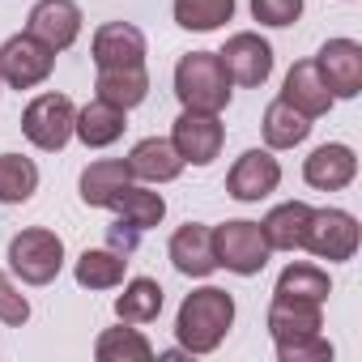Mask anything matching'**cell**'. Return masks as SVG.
<instances>
[{
  "instance_id": "1",
  "label": "cell",
  "mask_w": 362,
  "mask_h": 362,
  "mask_svg": "<svg viewBox=\"0 0 362 362\" xmlns=\"http://www.w3.org/2000/svg\"><path fill=\"white\" fill-rule=\"evenodd\" d=\"M235 324V298L218 286H201L179 303L175 315V337L188 354H214Z\"/></svg>"
},
{
  "instance_id": "2",
  "label": "cell",
  "mask_w": 362,
  "mask_h": 362,
  "mask_svg": "<svg viewBox=\"0 0 362 362\" xmlns=\"http://www.w3.org/2000/svg\"><path fill=\"white\" fill-rule=\"evenodd\" d=\"M175 94L192 111H222L230 103V77L218 52H188L175 64Z\"/></svg>"
},
{
  "instance_id": "3",
  "label": "cell",
  "mask_w": 362,
  "mask_h": 362,
  "mask_svg": "<svg viewBox=\"0 0 362 362\" xmlns=\"http://www.w3.org/2000/svg\"><path fill=\"white\" fill-rule=\"evenodd\" d=\"M9 269L26 281V286H47L60 277L64 269V243L56 230H43V226H30L22 235H13L9 243Z\"/></svg>"
},
{
  "instance_id": "4",
  "label": "cell",
  "mask_w": 362,
  "mask_h": 362,
  "mask_svg": "<svg viewBox=\"0 0 362 362\" xmlns=\"http://www.w3.org/2000/svg\"><path fill=\"white\" fill-rule=\"evenodd\" d=\"M52 69H56V52L30 30L5 39V47H0V86L9 90H35L52 77Z\"/></svg>"
},
{
  "instance_id": "5",
  "label": "cell",
  "mask_w": 362,
  "mask_h": 362,
  "mask_svg": "<svg viewBox=\"0 0 362 362\" xmlns=\"http://www.w3.org/2000/svg\"><path fill=\"white\" fill-rule=\"evenodd\" d=\"M214 252H218V269H230L239 277H256L273 256L260 222H243V218L214 230Z\"/></svg>"
},
{
  "instance_id": "6",
  "label": "cell",
  "mask_w": 362,
  "mask_h": 362,
  "mask_svg": "<svg viewBox=\"0 0 362 362\" xmlns=\"http://www.w3.org/2000/svg\"><path fill=\"white\" fill-rule=\"evenodd\" d=\"M73 119H77V107H73L69 94H39V98L22 111V132H26L30 145L56 153V149L69 145Z\"/></svg>"
},
{
  "instance_id": "7",
  "label": "cell",
  "mask_w": 362,
  "mask_h": 362,
  "mask_svg": "<svg viewBox=\"0 0 362 362\" xmlns=\"http://www.w3.org/2000/svg\"><path fill=\"white\" fill-rule=\"evenodd\" d=\"M222 141H226V128H222L218 111H192V107H184V115H179L175 128H170L175 153L184 158V162H192V166H209L222 153Z\"/></svg>"
},
{
  "instance_id": "8",
  "label": "cell",
  "mask_w": 362,
  "mask_h": 362,
  "mask_svg": "<svg viewBox=\"0 0 362 362\" xmlns=\"http://www.w3.org/2000/svg\"><path fill=\"white\" fill-rule=\"evenodd\" d=\"M303 247L311 256L328 260V264L349 260L358 252V222H354V214H345V209H311Z\"/></svg>"
},
{
  "instance_id": "9",
  "label": "cell",
  "mask_w": 362,
  "mask_h": 362,
  "mask_svg": "<svg viewBox=\"0 0 362 362\" xmlns=\"http://www.w3.org/2000/svg\"><path fill=\"white\" fill-rule=\"evenodd\" d=\"M218 60H222L230 86H247V90L264 86L269 73H273V47H269L256 30H239V35H230L226 47L218 52Z\"/></svg>"
},
{
  "instance_id": "10",
  "label": "cell",
  "mask_w": 362,
  "mask_h": 362,
  "mask_svg": "<svg viewBox=\"0 0 362 362\" xmlns=\"http://www.w3.org/2000/svg\"><path fill=\"white\" fill-rule=\"evenodd\" d=\"M315 69L332 98H358L362 94V47L354 39H328L315 56Z\"/></svg>"
},
{
  "instance_id": "11",
  "label": "cell",
  "mask_w": 362,
  "mask_h": 362,
  "mask_svg": "<svg viewBox=\"0 0 362 362\" xmlns=\"http://www.w3.org/2000/svg\"><path fill=\"white\" fill-rule=\"evenodd\" d=\"M277 184H281V162L269 149H247L226 175V192L243 205L264 201L269 192H277Z\"/></svg>"
},
{
  "instance_id": "12",
  "label": "cell",
  "mask_w": 362,
  "mask_h": 362,
  "mask_svg": "<svg viewBox=\"0 0 362 362\" xmlns=\"http://www.w3.org/2000/svg\"><path fill=\"white\" fill-rule=\"evenodd\" d=\"M81 22H86V18H81V9L73 5V0H39V5L30 9L26 30H30L35 39H43L52 52H64V47L77 43Z\"/></svg>"
},
{
  "instance_id": "13",
  "label": "cell",
  "mask_w": 362,
  "mask_h": 362,
  "mask_svg": "<svg viewBox=\"0 0 362 362\" xmlns=\"http://www.w3.org/2000/svg\"><path fill=\"white\" fill-rule=\"evenodd\" d=\"M90 52L98 69H132V64H145V35L132 22H107L94 30Z\"/></svg>"
},
{
  "instance_id": "14",
  "label": "cell",
  "mask_w": 362,
  "mask_h": 362,
  "mask_svg": "<svg viewBox=\"0 0 362 362\" xmlns=\"http://www.w3.org/2000/svg\"><path fill=\"white\" fill-rule=\"evenodd\" d=\"M170 264L184 277H209L218 269V252H214V230L201 222H188L170 235Z\"/></svg>"
},
{
  "instance_id": "15",
  "label": "cell",
  "mask_w": 362,
  "mask_h": 362,
  "mask_svg": "<svg viewBox=\"0 0 362 362\" xmlns=\"http://www.w3.org/2000/svg\"><path fill=\"white\" fill-rule=\"evenodd\" d=\"M354 175H358V158L349 145H320L303 162V179L315 192H341L354 184Z\"/></svg>"
},
{
  "instance_id": "16",
  "label": "cell",
  "mask_w": 362,
  "mask_h": 362,
  "mask_svg": "<svg viewBox=\"0 0 362 362\" xmlns=\"http://www.w3.org/2000/svg\"><path fill=\"white\" fill-rule=\"evenodd\" d=\"M124 162H128V175L141 179V184H170V179H179V170L188 166L184 158L175 153V145L162 141V136H145V141H136L132 153H128Z\"/></svg>"
},
{
  "instance_id": "17",
  "label": "cell",
  "mask_w": 362,
  "mask_h": 362,
  "mask_svg": "<svg viewBox=\"0 0 362 362\" xmlns=\"http://www.w3.org/2000/svg\"><path fill=\"white\" fill-rule=\"evenodd\" d=\"M281 98H286L294 111H303L307 119H320V115H328V107H332V94H328V86H324L315 60H298V64L286 73Z\"/></svg>"
},
{
  "instance_id": "18",
  "label": "cell",
  "mask_w": 362,
  "mask_h": 362,
  "mask_svg": "<svg viewBox=\"0 0 362 362\" xmlns=\"http://www.w3.org/2000/svg\"><path fill=\"white\" fill-rule=\"evenodd\" d=\"M124 115H128V111H119V107H111V103L94 98V103H86V107L77 111L73 132L81 136V145H86V149H107V145H115V141L124 136V128H128V119H124Z\"/></svg>"
},
{
  "instance_id": "19",
  "label": "cell",
  "mask_w": 362,
  "mask_h": 362,
  "mask_svg": "<svg viewBox=\"0 0 362 362\" xmlns=\"http://www.w3.org/2000/svg\"><path fill=\"white\" fill-rule=\"evenodd\" d=\"M324 328L320 303H303V298H277L269 303V332L273 341H294V337H311Z\"/></svg>"
},
{
  "instance_id": "20",
  "label": "cell",
  "mask_w": 362,
  "mask_h": 362,
  "mask_svg": "<svg viewBox=\"0 0 362 362\" xmlns=\"http://www.w3.org/2000/svg\"><path fill=\"white\" fill-rule=\"evenodd\" d=\"M307 222H311V205L307 201H286V205L269 209L260 230H264V243L273 252H298L303 235H307Z\"/></svg>"
},
{
  "instance_id": "21",
  "label": "cell",
  "mask_w": 362,
  "mask_h": 362,
  "mask_svg": "<svg viewBox=\"0 0 362 362\" xmlns=\"http://www.w3.org/2000/svg\"><path fill=\"white\" fill-rule=\"evenodd\" d=\"M94 90H98L103 103H111L119 111H132L149 94V73H145V64H132V69H98Z\"/></svg>"
},
{
  "instance_id": "22",
  "label": "cell",
  "mask_w": 362,
  "mask_h": 362,
  "mask_svg": "<svg viewBox=\"0 0 362 362\" xmlns=\"http://www.w3.org/2000/svg\"><path fill=\"white\" fill-rule=\"evenodd\" d=\"M107 209H115L132 230H149V226H158L162 218H166V201H162V192H149V188H141V184H128L111 197V205Z\"/></svg>"
},
{
  "instance_id": "23",
  "label": "cell",
  "mask_w": 362,
  "mask_h": 362,
  "mask_svg": "<svg viewBox=\"0 0 362 362\" xmlns=\"http://www.w3.org/2000/svg\"><path fill=\"white\" fill-rule=\"evenodd\" d=\"M260 128H264V145H269V149H294V145L307 141L311 119H307L303 111H294L286 98H273V103L264 107Z\"/></svg>"
},
{
  "instance_id": "24",
  "label": "cell",
  "mask_w": 362,
  "mask_h": 362,
  "mask_svg": "<svg viewBox=\"0 0 362 362\" xmlns=\"http://www.w3.org/2000/svg\"><path fill=\"white\" fill-rule=\"evenodd\" d=\"M124 269H128V256L115 252V247H86L77 256V286L86 290H115L124 281Z\"/></svg>"
},
{
  "instance_id": "25",
  "label": "cell",
  "mask_w": 362,
  "mask_h": 362,
  "mask_svg": "<svg viewBox=\"0 0 362 362\" xmlns=\"http://www.w3.org/2000/svg\"><path fill=\"white\" fill-rule=\"evenodd\" d=\"M128 162L124 158H98V162H90L86 170H81V201L86 205H94V209H107L111 205V197L128 184Z\"/></svg>"
},
{
  "instance_id": "26",
  "label": "cell",
  "mask_w": 362,
  "mask_h": 362,
  "mask_svg": "<svg viewBox=\"0 0 362 362\" xmlns=\"http://www.w3.org/2000/svg\"><path fill=\"white\" fill-rule=\"evenodd\" d=\"M115 315L119 324H149L162 315V286L153 277H132L124 286V294L115 298Z\"/></svg>"
},
{
  "instance_id": "27",
  "label": "cell",
  "mask_w": 362,
  "mask_h": 362,
  "mask_svg": "<svg viewBox=\"0 0 362 362\" xmlns=\"http://www.w3.org/2000/svg\"><path fill=\"white\" fill-rule=\"evenodd\" d=\"M39 188V166L22 153H0V205H26Z\"/></svg>"
},
{
  "instance_id": "28",
  "label": "cell",
  "mask_w": 362,
  "mask_h": 362,
  "mask_svg": "<svg viewBox=\"0 0 362 362\" xmlns=\"http://www.w3.org/2000/svg\"><path fill=\"white\" fill-rule=\"evenodd\" d=\"M277 298H303V303H320L324 307V298L332 294V281H328V273L324 269H315V264H290L281 277H277V290H273Z\"/></svg>"
},
{
  "instance_id": "29",
  "label": "cell",
  "mask_w": 362,
  "mask_h": 362,
  "mask_svg": "<svg viewBox=\"0 0 362 362\" xmlns=\"http://www.w3.org/2000/svg\"><path fill=\"white\" fill-rule=\"evenodd\" d=\"M94 358H98V362H149V358H153V345H149L145 332L119 324V328H107V332L98 337Z\"/></svg>"
},
{
  "instance_id": "30",
  "label": "cell",
  "mask_w": 362,
  "mask_h": 362,
  "mask_svg": "<svg viewBox=\"0 0 362 362\" xmlns=\"http://www.w3.org/2000/svg\"><path fill=\"white\" fill-rule=\"evenodd\" d=\"M235 18V0H175V22L184 30H218Z\"/></svg>"
},
{
  "instance_id": "31",
  "label": "cell",
  "mask_w": 362,
  "mask_h": 362,
  "mask_svg": "<svg viewBox=\"0 0 362 362\" xmlns=\"http://www.w3.org/2000/svg\"><path fill=\"white\" fill-rule=\"evenodd\" d=\"M277 358L281 362H332V341L311 332V337H294V341H277Z\"/></svg>"
},
{
  "instance_id": "32",
  "label": "cell",
  "mask_w": 362,
  "mask_h": 362,
  "mask_svg": "<svg viewBox=\"0 0 362 362\" xmlns=\"http://www.w3.org/2000/svg\"><path fill=\"white\" fill-rule=\"evenodd\" d=\"M252 18L260 26H294L303 18V0H252Z\"/></svg>"
},
{
  "instance_id": "33",
  "label": "cell",
  "mask_w": 362,
  "mask_h": 362,
  "mask_svg": "<svg viewBox=\"0 0 362 362\" xmlns=\"http://www.w3.org/2000/svg\"><path fill=\"white\" fill-rule=\"evenodd\" d=\"M0 320L5 324H13V328H22L26 320H30V303H26V294H18V286L0 273Z\"/></svg>"
}]
</instances>
